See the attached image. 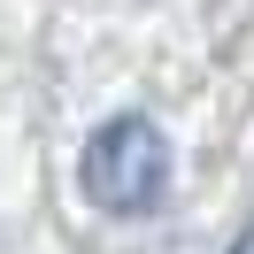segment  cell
Segmentation results:
<instances>
[{"label": "cell", "mask_w": 254, "mask_h": 254, "mask_svg": "<svg viewBox=\"0 0 254 254\" xmlns=\"http://www.w3.org/2000/svg\"><path fill=\"white\" fill-rule=\"evenodd\" d=\"M170 192V146L146 116H108L85 139V200L100 216H146Z\"/></svg>", "instance_id": "cell-1"}, {"label": "cell", "mask_w": 254, "mask_h": 254, "mask_svg": "<svg viewBox=\"0 0 254 254\" xmlns=\"http://www.w3.org/2000/svg\"><path fill=\"white\" fill-rule=\"evenodd\" d=\"M231 254H254V223H247V231H239V247H231Z\"/></svg>", "instance_id": "cell-2"}]
</instances>
